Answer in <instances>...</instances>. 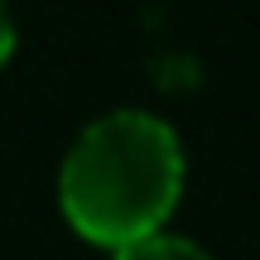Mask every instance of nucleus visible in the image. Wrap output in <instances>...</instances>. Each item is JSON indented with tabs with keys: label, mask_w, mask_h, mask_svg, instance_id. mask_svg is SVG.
I'll list each match as a JSON object with an SVG mask.
<instances>
[{
	"label": "nucleus",
	"mask_w": 260,
	"mask_h": 260,
	"mask_svg": "<svg viewBox=\"0 0 260 260\" xmlns=\"http://www.w3.org/2000/svg\"><path fill=\"white\" fill-rule=\"evenodd\" d=\"M178 193L183 145L149 111H111L92 121L58 174V203L73 232L111 251L164 232Z\"/></svg>",
	"instance_id": "obj_1"
},
{
	"label": "nucleus",
	"mask_w": 260,
	"mask_h": 260,
	"mask_svg": "<svg viewBox=\"0 0 260 260\" xmlns=\"http://www.w3.org/2000/svg\"><path fill=\"white\" fill-rule=\"evenodd\" d=\"M116 260H212L198 241H188V236H169V232H149L140 236V241H130L116 251Z\"/></svg>",
	"instance_id": "obj_2"
},
{
	"label": "nucleus",
	"mask_w": 260,
	"mask_h": 260,
	"mask_svg": "<svg viewBox=\"0 0 260 260\" xmlns=\"http://www.w3.org/2000/svg\"><path fill=\"white\" fill-rule=\"evenodd\" d=\"M10 53H15V19H10L5 5H0V68H5Z\"/></svg>",
	"instance_id": "obj_3"
}]
</instances>
